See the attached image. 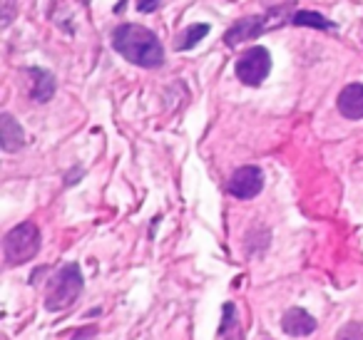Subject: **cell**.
<instances>
[{"label":"cell","instance_id":"cell-1","mask_svg":"<svg viewBox=\"0 0 363 340\" xmlns=\"http://www.w3.org/2000/svg\"><path fill=\"white\" fill-rule=\"evenodd\" d=\"M112 50L125 57L130 65L155 70L164 62V47L160 38L145 26L125 23V26L112 30Z\"/></svg>","mask_w":363,"mask_h":340},{"label":"cell","instance_id":"cell-2","mask_svg":"<svg viewBox=\"0 0 363 340\" xmlns=\"http://www.w3.org/2000/svg\"><path fill=\"white\" fill-rule=\"evenodd\" d=\"M82 285H85V278H82V271L77 264H65L55 276L50 278L45 288V310L50 313H57V310H65L80 298Z\"/></svg>","mask_w":363,"mask_h":340},{"label":"cell","instance_id":"cell-3","mask_svg":"<svg viewBox=\"0 0 363 340\" xmlns=\"http://www.w3.org/2000/svg\"><path fill=\"white\" fill-rule=\"evenodd\" d=\"M40 229L33 221H23V224L13 226L3 239V256H6L8 266H23L33 261L40 251Z\"/></svg>","mask_w":363,"mask_h":340},{"label":"cell","instance_id":"cell-4","mask_svg":"<svg viewBox=\"0 0 363 340\" xmlns=\"http://www.w3.org/2000/svg\"><path fill=\"white\" fill-rule=\"evenodd\" d=\"M234 72H237V80L247 87H259L272 72V55H269L267 47L254 45L249 50H244L239 55L237 65H234Z\"/></svg>","mask_w":363,"mask_h":340},{"label":"cell","instance_id":"cell-5","mask_svg":"<svg viewBox=\"0 0 363 340\" xmlns=\"http://www.w3.org/2000/svg\"><path fill=\"white\" fill-rule=\"evenodd\" d=\"M264 189V171L254 164L239 166L227 181V191L239 201H249L254 196H259Z\"/></svg>","mask_w":363,"mask_h":340},{"label":"cell","instance_id":"cell-6","mask_svg":"<svg viewBox=\"0 0 363 340\" xmlns=\"http://www.w3.org/2000/svg\"><path fill=\"white\" fill-rule=\"evenodd\" d=\"M274 26H277V23H272V16H247L229 28L227 35H224V42H227L229 47H234V45H239V42L254 40V38H259L264 30H269V28H274Z\"/></svg>","mask_w":363,"mask_h":340},{"label":"cell","instance_id":"cell-7","mask_svg":"<svg viewBox=\"0 0 363 340\" xmlns=\"http://www.w3.org/2000/svg\"><path fill=\"white\" fill-rule=\"evenodd\" d=\"M318 328L316 318L306 308H289L281 315V330L291 338H306Z\"/></svg>","mask_w":363,"mask_h":340},{"label":"cell","instance_id":"cell-8","mask_svg":"<svg viewBox=\"0 0 363 340\" xmlns=\"http://www.w3.org/2000/svg\"><path fill=\"white\" fill-rule=\"evenodd\" d=\"M338 115L346 120H363V82H351L338 92Z\"/></svg>","mask_w":363,"mask_h":340},{"label":"cell","instance_id":"cell-9","mask_svg":"<svg viewBox=\"0 0 363 340\" xmlns=\"http://www.w3.org/2000/svg\"><path fill=\"white\" fill-rule=\"evenodd\" d=\"M23 144H26V132H23L21 122H18L11 112H3V115H0V147H3V152L13 154V152H18Z\"/></svg>","mask_w":363,"mask_h":340},{"label":"cell","instance_id":"cell-10","mask_svg":"<svg viewBox=\"0 0 363 340\" xmlns=\"http://www.w3.org/2000/svg\"><path fill=\"white\" fill-rule=\"evenodd\" d=\"M30 80H33V87H30V97L35 102H50L52 95H55V75L48 70H40V67H33L30 70Z\"/></svg>","mask_w":363,"mask_h":340},{"label":"cell","instance_id":"cell-11","mask_svg":"<svg viewBox=\"0 0 363 340\" xmlns=\"http://www.w3.org/2000/svg\"><path fill=\"white\" fill-rule=\"evenodd\" d=\"M209 30H212V28H209L207 23H194V26L184 28V30H182L179 35H177L174 50H177V52H187V50H192V47H197L199 42H202L204 38L209 35Z\"/></svg>","mask_w":363,"mask_h":340},{"label":"cell","instance_id":"cell-12","mask_svg":"<svg viewBox=\"0 0 363 340\" xmlns=\"http://www.w3.org/2000/svg\"><path fill=\"white\" fill-rule=\"evenodd\" d=\"M291 23L298 28H313V30H338L336 23L328 21L326 16H321V13H316V11H296Z\"/></svg>","mask_w":363,"mask_h":340},{"label":"cell","instance_id":"cell-13","mask_svg":"<svg viewBox=\"0 0 363 340\" xmlns=\"http://www.w3.org/2000/svg\"><path fill=\"white\" fill-rule=\"evenodd\" d=\"M232 330H239V318H237V305L234 303H224L222 310V323H219V335L224 340H234Z\"/></svg>","mask_w":363,"mask_h":340},{"label":"cell","instance_id":"cell-14","mask_svg":"<svg viewBox=\"0 0 363 340\" xmlns=\"http://www.w3.org/2000/svg\"><path fill=\"white\" fill-rule=\"evenodd\" d=\"M336 340H363V323H358V320L346 323L336 333Z\"/></svg>","mask_w":363,"mask_h":340},{"label":"cell","instance_id":"cell-15","mask_svg":"<svg viewBox=\"0 0 363 340\" xmlns=\"http://www.w3.org/2000/svg\"><path fill=\"white\" fill-rule=\"evenodd\" d=\"M162 0H137V11L140 13H155Z\"/></svg>","mask_w":363,"mask_h":340},{"label":"cell","instance_id":"cell-16","mask_svg":"<svg viewBox=\"0 0 363 340\" xmlns=\"http://www.w3.org/2000/svg\"><path fill=\"white\" fill-rule=\"evenodd\" d=\"M95 333H97L95 328H85V330H80V333H77L72 340H92V338H95Z\"/></svg>","mask_w":363,"mask_h":340}]
</instances>
